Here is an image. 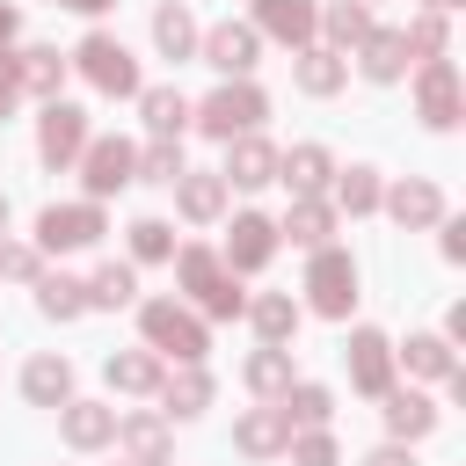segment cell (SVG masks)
<instances>
[{
    "label": "cell",
    "mask_w": 466,
    "mask_h": 466,
    "mask_svg": "<svg viewBox=\"0 0 466 466\" xmlns=\"http://www.w3.org/2000/svg\"><path fill=\"white\" fill-rule=\"evenodd\" d=\"M444 255L466 262V218H444Z\"/></svg>",
    "instance_id": "45"
},
{
    "label": "cell",
    "mask_w": 466,
    "mask_h": 466,
    "mask_svg": "<svg viewBox=\"0 0 466 466\" xmlns=\"http://www.w3.org/2000/svg\"><path fill=\"white\" fill-rule=\"evenodd\" d=\"M36 306L51 320H73V313H87V284L80 277H36Z\"/></svg>",
    "instance_id": "30"
},
{
    "label": "cell",
    "mask_w": 466,
    "mask_h": 466,
    "mask_svg": "<svg viewBox=\"0 0 466 466\" xmlns=\"http://www.w3.org/2000/svg\"><path fill=\"white\" fill-rule=\"evenodd\" d=\"M262 116H269V102H262L255 80H226V87L204 95V109H197V124H204L211 138H240V131H255Z\"/></svg>",
    "instance_id": "2"
},
{
    "label": "cell",
    "mask_w": 466,
    "mask_h": 466,
    "mask_svg": "<svg viewBox=\"0 0 466 466\" xmlns=\"http://www.w3.org/2000/svg\"><path fill=\"white\" fill-rule=\"evenodd\" d=\"M248 313H255V328H262V342H284V335L299 328V306H291L284 291H262V299H255Z\"/></svg>",
    "instance_id": "36"
},
{
    "label": "cell",
    "mask_w": 466,
    "mask_h": 466,
    "mask_svg": "<svg viewBox=\"0 0 466 466\" xmlns=\"http://www.w3.org/2000/svg\"><path fill=\"white\" fill-rule=\"evenodd\" d=\"M248 386H255V393H284V386H291V357H284V342H262V350L248 357Z\"/></svg>",
    "instance_id": "33"
},
{
    "label": "cell",
    "mask_w": 466,
    "mask_h": 466,
    "mask_svg": "<svg viewBox=\"0 0 466 466\" xmlns=\"http://www.w3.org/2000/svg\"><path fill=\"white\" fill-rule=\"evenodd\" d=\"M22 393H29L36 408H66V400H73V364H66V357H29Z\"/></svg>",
    "instance_id": "17"
},
{
    "label": "cell",
    "mask_w": 466,
    "mask_h": 466,
    "mask_svg": "<svg viewBox=\"0 0 466 466\" xmlns=\"http://www.w3.org/2000/svg\"><path fill=\"white\" fill-rule=\"evenodd\" d=\"M299 87H306V95H335V87H342V51L299 44Z\"/></svg>",
    "instance_id": "25"
},
{
    "label": "cell",
    "mask_w": 466,
    "mask_h": 466,
    "mask_svg": "<svg viewBox=\"0 0 466 466\" xmlns=\"http://www.w3.org/2000/svg\"><path fill=\"white\" fill-rule=\"evenodd\" d=\"M350 386L357 393H386L393 386V342L379 328H357L350 335Z\"/></svg>",
    "instance_id": "9"
},
{
    "label": "cell",
    "mask_w": 466,
    "mask_h": 466,
    "mask_svg": "<svg viewBox=\"0 0 466 466\" xmlns=\"http://www.w3.org/2000/svg\"><path fill=\"white\" fill-rule=\"evenodd\" d=\"M160 400H167L175 415H204V408H211V371H204V364L160 371Z\"/></svg>",
    "instance_id": "18"
},
{
    "label": "cell",
    "mask_w": 466,
    "mask_h": 466,
    "mask_svg": "<svg viewBox=\"0 0 466 466\" xmlns=\"http://www.w3.org/2000/svg\"><path fill=\"white\" fill-rule=\"evenodd\" d=\"M306 291H313V313L342 320L357 306V262L342 248H313V269H306Z\"/></svg>",
    "instance_id": "3"
},
{
    "label": "cell",
    "mask_w": 466,
    "mask_h": 466,
    "mask_svg": "<svg viewBox=\"0 0 466 466\" xmlns=\"http://www.w3.org/2000/svg\"><path fill=\"white\" fill-rule=\"evenodd\" d=\"M291 466H335V437H328V430L291 437Z\"/></svg>",
    "instance_id": "42"
},
{
    "label": "cell",
    "mask_w": 466,
    "mask_h": 466,
    "mask_svg": "<svg viewBox=\"0 0 466 466\" xmlns=\"http://www.w3.org/2000/svg\"><path fill=\"white\" fill-rule=\"evenodd\" d=\"M15 95H22V87H15V73H7V58H0V116L15 109Z\"/></svg>",
    "instance_id": "47"
},
{
    "label": "cell",
    "mask_w": 466,
    "mask_h": 466,
    "mask_svg": "<svg viewBox=\"0 0 466 466\" xmlns=\"http://www.w3.org/2000/svg\"><path fill=\"white\" fill-rule=\"evenodd\" d=\"M80 146H87V109H73V102L51 95V109H44V124H36V153H44L51 167H66V160H80Z\"/></svg>",
    "instance_id": "7"
},
{
    "label": "cell",
    "mask_w": 466,
    "mask_h": 466,
    "mask_svg": "<svg viewBox=\"0 0 466 466\" xmlns=\"http://www.w3.org/2000/svg\"><path fill=\"white\" fill-rule=\"evenodd\" d=\"M175 269H182V284L197 291V306H204V299L226 284V262H218L211 248H182V255H175Z\"/></svg>",
    "instance_id": "29"
},
{
    "label": "cell",
    "mask_w": 466,
    "mask_h": 466,
    "mask_svg": "<svg viewBox=\"0 0 466 466\" xmlns=\"http://www.w3.org/2000/svg\"><path fill=\"white\" fill-rule=\"evenodd\" d=\"M131 175H138V153H131L124 138H87V146H80V182H87V197L124 189Z\"/></svg>",
    "instance_id": "6"
},
{
    "label": "cell",
    "mask_w": 466,
    "mask_h": 466,
    "mask_svg": "<svg viewBox=\"0 0 466 466\" xmlns=\"http://www.w3.org/2000/svg\"><path fill=\"white\" fill-rule=\"evenodd\" d=\"M400 357H408V371H422V379H451V371H459V357H451V335H415Z\"/></svg>",
    "instance_id": "31"
},
{
    "label": "cell",
    "mask_w": 466,
    "mask_h": 466,
    "mask_svg": "<svg viewBox=\"0 0 466 466\" xmlns=\"http://www.w3.org/2000/svg\"><path fill=\"white\" fill-rule=\"evenodd\" d=\"M109 386L116 393H160V357L153 350H116L109 357Z\"/></svg>",
    "instance_id": "22"
},
{
    "label": "cell",
    "mask_w": 466,
    "mask_h": 466,
    "mask_svg": "<svg viewBox=\"0 0 466 466\" xmlns=\"http://www.w3.org/2000/svg\"><path fill=\"white\" fill-rule=\"evenodd\" d=\"M0 233H7V197H0Z\"/></svg>",
    "instance_id": "50"
},
{
    "label": "cell",
    "mask_w": 466,
    "mask_h": 466,
    "mask_svg": "<svg viewBox=\"0 0 466 466\" xmlns=\"http://www.w3.org/2000/svg\"><path fill=\"white\" fill-rule=\"evenodd\" d=\"M138 109H146V124H153V138H175V131L189 124V102H182L175 87H146V95H138Z\"/></svg>",
    "instance_id": "28"
},
{
    "label": "cell",
    "mask_w": 466,
    "mask_h": 466,
    "mask_svg": "<svg viewBox=\"0 0 466 466\" xmlns=\"http://www.w3.org/2000/svg\"><path fill=\"white\" fill-rule=\"evenodd\" d=\"M313 29H320V7H313V0H255V36L313 44Z\"/></svg>",
    "instance_id": "10"
},
{
    "label": "cell",
    "mask_w": 466,
    "mask_h": 466,
    "mask_svg": "<svg viewBox=\"0 0 466 466\" xmlns=\"http://www.w3.org/2000/svg\"><path fill=\"white\" fill-rule=\"evenodd\" d=\"M335 197H342V211H379V175L371 167H350L335 182Z\"/></svg>",
    "instance_id": "39"
},
{
    "label": "cell",
    "mask_w": 466,
    "mask_h": 466,
    "mask_svg": "<svg viewBox=\"0 0 466 466\" xmlns=\"http://www.w3.org/2000/svg\"><path fill=\"white\" fill-rule=\"evenodd\" d=\"M7 36H15V7H0V44H7Z\"/></svg>",
    "instance_id": "49"
},
{
    "label": "cell",
    "mask_w": 466,
    "mask_h": 466,
    "mask_svg": "<svg viewBox=\"0 0 466 466\" xmlns=\"http://www.w3.org/2000/svg\"><path fill=\"white\" fill-rule=\"evenodd\" d=\"M255 51H262V36H255V22H218V29L204 36V66H218V73H233V80H248V66H255Z\"/></svg>",
    "instance_id": "11"
},
{
    "label": "cell",
    "mask_w": 466,
    "mask_h": 466,
    "mask_svg": "<svg viewBox=\"0 0 466 466\" xmlns=\"http://www.w3.org/2000/svg\"><path fill=\"white\" fill-rule=\"evenodd\" d=\"M328 175H335V160H328V146H291V153H277V182H291L299 197H313V189H328Z\"/></svg>",
    "instance_id": "16"
},
{
    "label": "cell",
    "mask_w": 466,
    "mask_h": 466,
    "mask_svg": "<svg viewBox=\"0 0 466 466\" xmlns=\"http://www.w3.org/2000/svg\"><path fill=\"white\" fill-rule=\"evenodd\" d=\"M400 44H408L415 58H437V51H444V15H437V7L415 15V29H400Z\"/></svg>",
    "instance_id": "41"
},
{
    "label": "cell",
    "mask_w": 466,
    "mask_h": 466,
    "mask_svg": "<svg viewBox=\"0 0 466 466\" xmlns=\"http://www.w3.org/2000/svg\"><path fill=\"white\" fill-rule=\"evenodd\" d=\"M284 233H291L299 248H328V233H335V211H328L320 197H299V204H291V218H284Z\"/></svg>",
    "instance_id": "26"
},
{
    "label": "cell",
    "mask_w": 466,
    "mask_h": 466,
    "mask_svg": "<svg viewBox=\"0 0 466 466\" xmlns=\"http://www.w3.org/2000/svg\"><path fill=\"white\" fill-rule=\"evenodd\" d=\"M204 313H211V320H233V313H248V291H240V284L226 277V284H218V291L204 299Z\"/></svg>",
    "instance_id": "44"
},
{
    "label": "cell",
    "mask_w": 466,
    "mask_h": 466,
    "mask_svg": "<svg viewBox=\"0 0 466 466\" xmlns=\"http://www.w3.org/2000/svg\"><path fill=\"white\" fill-rule=\"evenodd\" d=\"M138 328H146V350H167L175 364H204V350H211L204 320L182 313L175 299H146V306H138Z\"/></svg>",
    "instance_id": "1"
},
{
    "label": "cell",
    "mask_w": 466,
    "mask_h": 466,
    "mask_svg": "<svg viewBox=\"0 0 466 466\" xmlns=\"http://www.w3.org/2000/svg\"><path fill=\"white\" fill-rule=\"evenodd\" d=\"M131 255H138V262H167V255H175V233H167L160 218H138V226H131Z\"/></svg>",
    "instance_id": "40"
},
{
    "label": "cell",
    "mask_w": 466,
    "mask_h": 466,
    "mask_svg": "<svg viewBox=\"0 0 466 466\" xmlns=\"http://www.w3.org/2000/svg\"><path fill=\"white\" fill-rule=\"evenodd\" d=\"M357 51H364V73H371V80H400V73H408V44H400V29H371Z\"/></svg>",
    "instance_id": "24"
},
{
    "label": "cell",
    "mask_w": 466,
    "mask_h": 466,
    "mask_svg": "<svg viewBox=\"0 0 466 466\" xmlns=\"http://www.w3.org/2000/svg\"><path fill=\"white\" fill-rule=\"evenodd\" d=\"M124 451H131L138 466H160V451H167V422H160V415H131V422H124Z\"/></svg>",
    "instance_id": "34"
},
{
    "label": "cell",
    "mask_w": 466,
    "mask_h": 466,
    "mask_svg": "<svg viewBox=\"0 0 466 466\" xmlns=\"http://www.w3.org/2000/svg\"><path fill=\"white\" fill-rule=\"evenodd\" d=\"M277 255V226L262 218V211H240L233 226H226V269H262Z\"/></svg>",
    "instance_id": "12"
},
{
    "label": "cell",
    "mask_w": 466,
    "mask_h": 466,
    "mask_svg": "<svg viewBox=\"0 0 466 466\" xmlns=\"http://www.w3.org/2000/svg\"><path fill=\"white\" fill-rule=\"evenodd\" d=\"M7 73H15V87H29V95H58L66 58H58V51H15V58H7Z\"/></svg>",
    "instance_id": "21"
},
{
    "label": "cell",
    "mask_w": 466,
    "mask_h": 466,
    "mask_svg": "<svg viewBox=\"0 0 466 466\" xmlns=\"http://www.w3.org/2000/svg\"><path fill=\"white\" fill-rule=\"evenodd\" d=\"M138 175H146V182H175V175H182V146H175V138H153V146L138 153Z\"/></svg>",
    "instance_id": "38"
},
{
    "label": "cell",
    "mask_w": 466,
    "mask_h": 466,
    "mask_svg": "<svg viewBox=\"0 0 466 466\" xmlns=\"http://www.w3.org/2000/svg\"><path fill=\"white\" fill-rule=\"evenodd\" d=\"M379 400H386V430H393V437H430V430H437V408H430L422 393H393V386H386Z\"/></svg>",
    "instance_id": "23"
},
{
    "label": "cell",
    "mask_w": 466,
    "mask_h": 466,
    "mask_svg": "<svg viewBox=\"0 0 466 466\" xmlns=\"http://www.w3.org/2000/svg\"><path fill=\"white\" fill-rule=\"evenodd\" d=\"M58 7H73V15H102L109 0H58Z\"/></svg>",
    "instance_id": "48"
},
{
    "label": "cell",
    "mask_w": 466,
    "mask_h": 466,
    "mask_svg": "<svg viewBox=\"0 0 466 466\" xmlns=\"http://www.w3.org/2000/svg\"><path fill=\"white\" fill-rule=\"evenodd\" d=\"M233 153H226V182H240V189H262V182H277V146H262L255 131H240V138H226Z\"/></svg>",
    "instance_id": "13"
},
{
    "label": "cell",
    "mask_w": 466,
    "mask_h": 466,
    "mask_svg": "<svg viewBox=\"0 0 466 466\" xmlns=\"http://www.w3.org/2000/svg\"><path fill=\"white\" fill-rule=\"evenodd\" d=\"M415 109H422L430 131H451V124H459V66H451V58H422V73H415Z\"/></svg>",
    "instance_id": "5"
},
{
    "label": "cell",
    "mask_w": 466,
    "mask_h": 466,
    "mask_svg": "<svg viewBox=\"0 0 466 466\" xmlns=\"http://www.w3.org/2000/svg\"><path fill=\"white\" fill-rule=\"evenodd\" d=\"M320 29L350 51V44H364V36H371V15H364V0H335V7H320Z\"/></svg>",
    "instance_id": "32"
},
{
    "label": "cell",
    "mask_w": 466,
    "mask_h": 466,
    "mask_svg": "<svg viewBox=\"0 0 466 466\" xmlns=\"http://www.w3.org/2000/svg\"><path fill=\"white\" fill-rule=\"evenodd\" d=\"M131 299H138V277H131L124 262L95 269V284H87V306H131Z\"/></svg>",
    "instance_id": "37"
},
{
    "label": "cell",
    "mask_w": 466,
    "mask_h": 466,
    "mask_svg": "<svg viewBox=\"0 0 466 466\" xmlns=\"http://www.w3.org/2000/svg\"><path fill=\"white\" fill-rule=\"evenodd\" d=\"M277 408H284V422H299V430H320V422L335 415L328 386H284V393H277Z\"/></svg>",
    "instance_id": "27"
},
{
    "label": "cell",
    "mask_w": 466,
    "mask_h": 466,
    "mask_svg": "<svg viewBox=\"0 0 466 466\" xmlns=\"http://www.w3.org/2000/svg\"><path fill=\"white\" fill-rule=\"evenodd\" d=\"M36 240L58 255V248H95L102 240V211L95 204H51L44 218H36Z\"/></svg>",
    "instance_id": "8"
},
{
    "label": "cell",
    "mask_w": 466,
    "mask_h": 466,
    "mask_svg": "<svg viewBox=\"0 0 466 466\" xmlns=\"http://www.w3.org/2000/svg\"><path fill=\"white\" fill-rule=\"evenodd\" d=\"M73 58H80V73H87L102 95H138V66H131V51H124L116 36H102V29H95Z\"/></svg>",
    "instance_id": "4"
},
{
    "label": "cell",
    "mask_w": 466,
    "mask_h": 466,
    "mask_svg": "<svg viewBox=\"0 0 466 466\" xmlns=\"http://www.w3.org/2000/svg\"><path fill=\"white\" fill-rule=\"evenodd\" d=\"M364 466H415V459H408V451H400V444H379V451H371V459H364Z\"/></svg>",
    "instance_id": "46"
},
{
    "label": "cell",
    "mask_w": 466,
    "mask_h": 466,
    "mask_svg": "<svg viewBox=\"0 0 466 466\" xmlns=\"http://www.w3.org/2000/svg\"><path fill=\"white\" fill-rule=\"evenodd\" d=\"M233 444H240L248 459H269V451H284V444H291V422H284V408H248V415H240V430H233Z\"/></svg>",
    "instance_id": "15"
},
{
    "label": "cell",
    "mask_w": 466,
    "mask_h": 466,
    "mask_svg": "<svg viewBox=\"0 0 466 466\" xmlns=\"http://www.w3.org/2000/svg\"><path fill=\"white\" fill-rule=\"evenodd\" d=\"M175 204H182V218H218L226 211V175H175Z\"/></svg>",
    "instance_id": "20"
},
{
    "label": "cell",
    "mask_w": 466,
    "mask_h": 466,
    "mask_svg": "<svg viewBox=\"0 0 466 466\" xmlns=\"http://www.w3.org/2000/svg\"><path fill=\"white\" fill-rule=\"evenodd\" d=\"M430 7H437V15H444V7H459V0H430Z\"/></svg>",
    "instance_id": "51"
},
{
    "label": "cell",
    "mask_w": 466,
    "mask_h": 466,
    "mask_svg": "<svg viewBox=\"0 0 466 466\" xmlns=\"http://www.w3.org/2000/svg\"><path fill=\"white\" fill-rule=\"evenodd\" d=\"M109 437H116V408H102V400H66V444L95 451V444H109Z\"/></svg>",
    "instance_id": "19"
},
{
    "label": "cell",
    "mask_w": 466,
    "mask_h": 466,
    "mask_svg": "<svg viewBox=\"0 0 466 466\" xmlns=\"http://www.w3.org/2000/svg\"><path fill=\"white\" fill-rule=\"evenodd\" d=\"M379 204H386L400 226H437V218H444L437 182H393V189H379Z\"/></svg>",
    "instance_id": "14"
},
{
    "label": "cell",
    "mask_w": 466,
    "mask_h": 466,
    "mask_svg": "<svg viewBox=\"0 0 466 466\" xmlns=\"http://www.w3.org/2000/svg\"><path fill=\"white\" fill-rule=\"evenodd\" d=\"M153 44H160L167 58H189V51H197V22H189L182 7H160V15H153Z\"/></svg>",
    "instance_id": "35"
},
{
    "label": "cell",
    "mask_w": 466,
    "mask_h": 466,
    "mask_svg": "<svg viewBox=\"0 0 466 466\" xmlns=\"http://www.w3.org/2000/svg\"><path fill=\"white\" fill-rule=\"evenodd\" d=\"M0 277H22V284H29V277H44V269H36V248H22V240H0Z\"/></svg>",
    "instance_id": "43"
}]
</instances>
